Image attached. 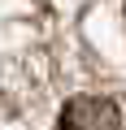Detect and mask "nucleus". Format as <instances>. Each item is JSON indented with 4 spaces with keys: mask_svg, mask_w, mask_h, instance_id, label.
I'll return each instance as SVG.
<instances>
[{
    "mask_svg": "<svg viewBox=\"0 0 126 130\" xmlns=\"http://www.w3.org/2000/svg\"><path fill=\"white\" fill-rule=\"evenodd\" d=\"M61 130H117L122 126V113L113 100L104 95H74L65 108H61Z\"/></svg>",
    "mask_w": 126,
    "mask_h": 130,
    "instance_id": "1",
    "label": "nucleus"
}]
</instances>
